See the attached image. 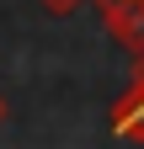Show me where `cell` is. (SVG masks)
<instances>
[{"mask_svg": "<svg viewBox=\"0 0 144 149\" xmlns=\"http://www.w3.org/2000/svg\"><path fill=\"white\" fill-rule=\"evenodd\" d=\"M38 6H43L48 16H69V11H80L85 0H38Z\"/></svg>", "mask_w": 144, "mask_h": 149, "instance_id": "obj_3", "label": "cell"}, {"mask_svg": "<svg viewBox=\"0 0 144 149\" xmlns=\"http://www.w3.org/2000/svg\"><path fill=\"white\" fill-rule=\"evenodd\" d=\"M96 6H101L112 43H123L134 59H144V0H96Z\"/></svg>", "mask_w": 144, "mask_h": 149, "instance_id": "obj_1", "label": "cell"}, {"mask_svg": "<svg viewBox=\"0 0 144 149\" xmlns=\"http://www.w3.org/2000/svg\"><path fill=\"white\" fill-rule=\"evenodd\" d=\"M107 123H112V133H117V139L144 144V64H134V80H128V91L112 101Z\"/></svg>", "mask_w": 144, "mask_h": 149, "instance_id": "obj_2", "label": "cell"}, {"mask_svg": "<svg viewBox=\"0 0 144 149\" xmlns=\"http://www.w3.org/2000/svg\"><path fill=\"white\" fill-rule=\"evenodd\" d=\"M134 64H144V59H134Z\"/></svg>", "mask_w": 144, "mask_h": 149, "instance_id": "obj_4", "label": "cell"}, {"mask_svg": "<svg viewBox=\"0 0 144 149\" xmlns=\"http://www.w3.org/2000/svg\"><path fill=\"white\" fill-rule=\"evenodd\" d=\"M0 112H6V107H0Z\"/></svg>", "mask_w": 144, "mask_h": 149, "instance_id": "obj_5", "label": "cell"}]
</instances>
